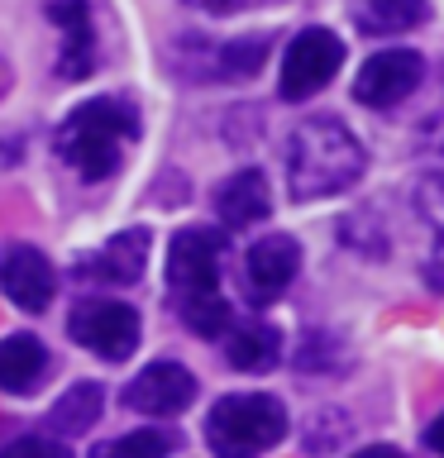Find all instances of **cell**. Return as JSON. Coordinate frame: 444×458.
<instances>
[{
    "instance_id": "obj_4",
    "label": "cell",
    "mask_w": 444,
    "mask_h": 458,
    "mask_svg": "<svg viewBox=\"0 0 444 458\" xmlns=\"http://www.w3.org/2000/svg\"><path fill=\"white\" fill-rule=\"evenodd\" d=\"M339 67H344V38L335 29H301L282 53L278 91L282 100H311L339 77Z\"/></svg>"
},
{
    "instance_id": "obj_16",
    "label": "cell",
    "mask_w": 444,
    "mask_h": 458,
    "mask_svg": "<svg viewBox=\"0 0 444 458\" xmlns=\"http://www.w3.org/2000/svg\"><path fill=\"white\" fill-rule=\"evenodd\" d=\"M225 358L239 372H268L282 358L278 325H268V320H243L239 325L235 320V325H229V335H225Z\"/></svg>"
},
{
    "instance_id": "obj_7",
    "label": "cell",
    "mask_w": 444,
    "mask_h": 458,
    "mask_svg": "<svg viewBox=\"0 0 444 458\" xmlns=\"http://www.w3.org/2000/svg\"><path fill=\"white\" fill-rule=\"evenodd\" d=\"M425 77V57L411 53V48H382L372 53L354 77V100L358 106H372V110H392L401 106L415 86Z\"/></svg>"
},
{
    "instance_id": "obj_23",
    "label": "cell",
    "mask_w": 444,
    "mask_h": 458,
    "mask_svg": "<svg viewBox=\"0 0 444 458\" xmlns=\"http://www.w3.org/2000/svg\"><path fill=\"white\" fill-rule=\"evenodd\" d=\"M186 5H196V10H206V14H235V10L263 5V0H186Z\"/></svg>"
},
{
    "instance_id": "obj_20",
    "label": "cell",
    "mask_w": 444,
    "mask_h": 458,
    "mask_svg": "<svg viewBox=\"0 0 444 458\" xmlns=\"http://www.w3.org/2000/svg\"><path fill=\"white\" fill-rule=\"evenodd\" d=\"M177 315H182V325L192 329V335H201V339H225L229 325H235V306H229L220 292L177 301Z\"/></svg>"
},
{
    "instance_id": "obj_10",
    "label": "cell",
    "mask_w": 444,
    "mask_h": 458,
    "mask_svg": "<svg viewBox=\"0 0 444 458\" xmlns=\"http://www.w3.org/2000/svg\"><path fill=\"white\" fill-rule=\"evenodd\" d=\"M0 292L10 296V306H20L29 315L48 310V301L57 292V272L34 243H10L0 253Z\"/></svg>"
},
{
    "instance_id": "obj_21",
    "label": "cell",
    "mask_w": 444,
    "mask_h": 458,
    "mask_svg": "<svg viewBox=\"0 0 444 458\" xmlns=\"http://www.w3.org/2000/svg\"><path fill=\"white\" fill-rule=\"evenodd\" d=\"M172 449H177V439L167 429H129V435L96 444L91 458H167Z\"/></svg>"
},
{
    "instance_id": "obj_5",
    "label": "cell",
    "mask_w": 444,
    "mask_h": 458,
    "mask_svg": "<svg viewBox=\"0 0 444 458\" xmlns=\"http://www.w3.org/2000/svg\"><path fill=\"white\" fill-rule=\"evenodd\" d=\"M225 272V234L220 229H177L167 243V286L172 301L220 292Z\"/></svg>"
},
{
    "instance_id": "obj_11",
    "label": "cell",
    "mask_w": 444,
    "mask_h": 458,
    "mask_svg": "<svg viewBox=\"0 0 444 458\" xmlns=\"http://www.w3.org/2000/svg\"><path fill=\"white\" fill-rule=\"evenodd\" d=\"M272 53L268 34H249V38H225V43H196V63L182 67L186 81H243L258 77Z\"/></svg>"
},
{
    "instance_id": "obj_8",
    "label": "cell",
    "mask_w": 444,
    "mask_h": 458,
    "mask_svg": "<svg viewBox=\"0 0 444 458\" xmlns=\"http://www.w3.org/2000/svg\"><path fill=\"white\" fill-rule=\"evenodd\" d=\"M296 272H301V243L292 234H263L243 253V296L253 306H268L296 282Z\"/></svg>"
},
{
    "instance_id": "obj_24",
    "label": "cell",
    "mask_w": 444,
    "mask_h": 458,
    "mask_svg": "<svg viewBox=\"0 0 444 458\" xmlns=\"http://www.w3.org/2000/svg\"><path fill=\"white\" fill-rule=\"evenodd\" d=\"M425 444H430L435 454H444V411L435 415V420H430V429H425Z\"/></svg>"
},
{
    "instance_id": "obj_25",
    "label": "cell",
    "mask_w": 444,
    "mask_h": 458,
    "mask_svg": "<svg viewBox=\"0 0 444 458\" xmlns=\"http://www.w3.org/2000/svg\"><path fill=\"white\" fill-rule=\"evenodd\" d=\"M354 458H406V454L392 449V444H368V449H358Z\"/></svg>"
},
{
    "instance_id": "obj_18",
    "label": "cell",
    "mask_w": 444,
    "mask_h": 458,
    "mask_svg": "<svg viewBox=\"0 0 444 458\" xmlns=\"http://www.w3.org/2000/svg\"><path fill=\"white\" fill-rule=\"evenodd\" d=\"M100 420V386L96 382H77L57 396V406L48 411V429L53 435H86Z\"/></svg>"
},
{
    "instance_id": "obj_19",
    "label": "cell",
    "mask_w": 444,
    "mask_h": 458,
    "mask_svg": "<svg viewBox=\"0 0 444 458\" xmlns=\"http://www.w3.org/2000/svg\"><path fill=\"white\" fill-rule=\"evenodd\" d=\"M425 20V0H358L354 24L363 34H401Z\"/></svg>"
},
{
    "instance_id": "obj_14",
    "label": "cell",
    "mask_w": 444,
    "mask_h": 458,
    "mask_svg": "<svg viewBox=\"0 0 444 458\" xmlns=\"http://www.w3.org/2000/svg\"><path fill=\"white\" fill-rule=\"evenodd\" d=\"M215 215H220V225H229V229H249L258 220H268L272 215L268 177L258 167H239L235 177H225L220 191H215Z\"/></svg>"
},
{
    "instance_id": "obj_26",
    "label": "cell",
    "mask_w": 444,
    "mask_h": 458,
    "mask_svg": "<svg viewBox=\"0 0 444 458\" xmlns=\"http://www.w3.org/2000/svg\"><path fill=\"white\" fill-rule=\"evenodd\" d=\"M10 81H14V72H10V63H5V57H0V96L10 91Z\"/></svg>"
},
{
    "instance_id": "obj_13",
    "label": "cell",
    "mask_w": 444,
    "mask_h": 458,
    "mask_svg": "<svg viewBox=\"0 0 444 458\" xmlns=\"http://www.w3.org/2000/svg\"><path fill=\"white\" fill-rule=\"evenodd\" d=\"M48 20L63 29V48H57V77L81 81L96 67V34H91V5L86 0H48Z\"/></svg>"
},
{
    "instance_id": "obj_1",
    "label": "cell",
    "mask_w": 444,
    "mask_h": 458,
    "mask_svg": "<svg viewBox=\"0 0 444 458\" xmlns=\"http://www.w3.org/2000/svg\"><path fill=\"white\" fill-rule=\"evenodd\" d=\"M368 153L354 139V129L335 114H311L286 139V191L296 200L339 196L363 177Z\"/></svg>"
},
{
    "instance_id": "obj_22",
    "label": "cell",
    "mask_w": 444,
    "mask_h": 458,
    "mask_svg": "<svg viewBox=\"0 0 444 458\" xmlns=\"http://www.w3.org/2000/svg\"><path fill=\"white\" fill-rule=\"evenodd\" d=\"M0 458H72V454H67V444H57L48 435H24V439H14Z\"/></svg>"
},
{
    "instance_id": "obj_3",
    "label": "cell",
    "mask_w": 444,
    "mask_h": 458,
    "mask_svg": "<svg viewBox=\"0 0 444 458\" xmlns=\"http://www.w3.org/2000/svg\"><path fill=\"white\" fill-rule=\"evenodd\" d=\"M286 435V406L268 392L220 396L206 415V444L215 458H258Z\"/></svg>"
},
{
    "instance_id": "obj_15",
    "label": "cell",
    "mask_w": 444,
    "mask_h": 458,
    "mask_svg": "<svg viewBox=\"0 0 444 458\" xmlns=\"http://www.w3.org/2000/svg\"><path fill=\"white\" fill-rule=\"evenodd\" d=\"M43 372H48V349L34 335L0 339V392H10V396L38 392Z\"/></svg>"
},
{
    "instance_id": "obj_6",
    "label": "cell",
    "mask_w": 444,
    "mask_h": 458,
    "mask_svg": "<svg viewBox=\"0 0 444 458\" xmlns=\"http://www.w3.org/2000/svg\"><path fill=\"white\" fill-rule=\"evenodd\" d=\"M139 310L124 301H81L67 315V335L106 363H124L139 349Z\"/></svg>"
},
{
    "instance_id": "obj_9",
    "label": "cell",
    "mask_w": 444,
    "mask_h": 458,
    "mask_svg": "<svg viewBox=\"0 0 444 458\" xmlns=\"http://www.w3.org/2000/svg\"><path fill=\"white\" fill-rule=\"evenodd\" d=\"M120 401L129 411H139V415L167 420V415H182L196 401V377L182 363H172V358H158V363H149L134 382L124 386Z\"/></svg>"
},
{
    "instance_id": "obj_12",
    "label": "cell",
    "mask_w": 444,
    "mask_h": 458,
    "mask_svg": "<svg viewBox=\"0 0 444 458\" xmlns=\"http://www.w3.org/2000/svg\"><path fill=\"white\" fill-rule=\"evenodd\" d=\"M149 249H153V234L149 229H124V234L106 239L96 253H86L77 263V277L81 282H100V286H134L149 267Z\"/></svg>"
},
{
    "instance_id": "obj_2",
    "label": "cell",
    "mask_w": 444,
    "mask_h": 458,
    "mask_svg": "<svg viewBox=\"0 0 444 458\" xmlns=\"http://www.w3.org/2000/svg\"><path fill=\"white\" fill-rule=\"evenodd\" d=\"M139 139V110L124 96H96L77 106L57 129V157L81 182H106L124 163V143Z\"/></svg>"
},
{
    "instance_id": "obj_17",
    "label": "cell",
    "mask_w": 444,
    "mask_h": 458,
    "mask_svg": "<svg viewBox=\"0 0 444 458\" xmlns=\"http://www.w3.org/2000/svg\"><path fill=\"white\" fill-rule=\"evenodd\" d=\"M415 215L425 220L430 229V253H425V282L444 292V172H425L421 182H415Z\"/></svg>"
}]
</instances>
